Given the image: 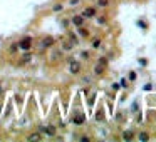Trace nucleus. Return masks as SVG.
<instances>
[{"mask_svg": "<svg viewBox=\"0 0 156 142\" xmlns=\"http://www.w3.org/2000/svg\"><path fill=\"white\" fill-rule=\"evenodd\" d=\"M81 69H82V65H81L79 60H76V59H71V60H69V72H71L72 75H77L79 72H81Z\"/></svg>", "mask_w": 156, "mask_h": 142, "instance_id": "f257e3e1", "label": "nucleus"}, {"mask_svg": "<svg viewBox=\"0 0 156 142\" xmlns=\"http://www.w3.org/2000/svg\"><path fill=\"white\" fill-rule=\"evenodd\" d=\"M98 15V12H96V9L94 7H86L82 12V17L84 19H94V17Z\"/></svg>", "mask_w": 156, "mask_h": 142, "instance_id": "f03ea898", "label": "nucleus"}, {"mask_svg": "<svg viewBox=\"0 0 156 142\" xmlns=\"http://www.w3.org/2000/svg\"><path fill=\"white\" fill-rule=\"evenodd\" d=\"M40 132L42 134H46L47 137H52V136H56V127L54 126H42Z\"/></svg>", "mask_w": 156, "mask_h": 142, "instance_id": "7ed1b4c3", "label": "nucleus"}, {"mask_svg": "<svg viewBox=\"0 0 156 142\" xmlns=\"http://www.w3.org/2000/svg\"><path fill=\"white\" fill-rule=\"evenodd\" d=\"M84 20H86V19L82 17V14H81V15H72V19H71V22H72L74 27H82Z\"/></svg>", "mask_w": 156, "mask_h": 142, "instance_id": "20e7f679", "label": "nucleus"}, {"mask_svg": "<svg viewBox=\"0 0 156 142\" xmlns=\"http://www.w3.org/2000/svg\"><path fill=\"white\" fill-rule=\"evenodd\" d=\"M19 47H20V49H24V50H29V49L32 47V39H29V37H27V39L20 40V42H19Z\"/></svg>", "mask_w": 156, "mask_h": 142, "instance_id": "39448f33", "label": "nucleus"}, {"mask_svg": "<svg viewBox=\"0 0 156 142\" xmlns=\"http://www.w3.org/2000/svg\"><path fill=\"white\" fill-rule=\"evenodd\" d=\"M72 122L76 124V126H82L84 122H86V117H84L82 114H74V117H72Z\"/></svg>", "mask_w": 156, "mask_h": 142, "instance_id": "423d86ee", "label": "nucleus"}, {"mask_svg": "<svg viewBox=\"0 0 156 142\" xmlns=\"http://www.w3.org/2000/svg\"><path fill=\"white\" fill-rule=\"evenodd\" d=\"M54 39H52V37H44V39H42V42H40V45L42 47H52L54 45Z\"/></svg>", "mask_w": 156, "mask_h": 142, "instance_id": "0eeeda50", "label": "nucleus"}, {"mask_svg": "<svg viewBox=\"0 0 156 142\" xmlns=\"http://www.w3.org/2000/svg\"><path fill=\"white\" fill-rule=\"evenodd\" d=\"M27 141L39 142V141H42V134H40V132H34V134H30V136L27 137Z\"/></svg>", "mask_w": 156, "mask_h": 142, "instance_id": "6e6552de", "label": "nucleus"}, {"mask_svg": "<svg viewBox=\"0 0 156 142\" xmlns=\"http://www.w3.org/2000/svg\"><path fill=\"white\" fill-rule=\"evenodd\" d=\"M61 60L62 59V50H54L52 52V57H51V62H56V60Z\"/></svg>", "mask_w": 156, "mask_h": 142, "instance_id": "1a4fd4ad", "label": "nucleus"}, {"mask_svg": "<svg viewBox=\"0 0 156 142\" xmlns=\"http://www.w3.org/2000/svg\"><path fill=\"white\" fill-rule=\"evenodd\" d=\"M104 72H106V67L101 65V64H98V65L94 67V74H96V75H103Z\"/></svg>", "mask_w": 156, "mask_h": 142, "instance_id": "9d476101", "label": "nucleus"}, {"mask_svg": "<svg viewBox=\"0 0 156 142\" xmlns=\"http://www.w3.org/2000/svg\"><path fill=\"white\" fill-rule=\"evenodd\" d=\"M77 32H79V35H81V37H89V32L84 29V25L82 27H77Z\"/></svg>", "mask_w": 156, "mask_h": 142, "instance_id": "9b49d317", "label": "nucleus"}, {"mask_svg": "<svg viewBox=\"0 0 156 142\" xmlns=\"http://www.w3.org/2000/svg\"><path fill=\"white\" fill-rule=\"evenodd\" d=\"M72 47H74V44L71 40H69V42H64V44H62V49H64V50H72Z\"/></svg>", "mask_w": 156, "mask_h": 142, "instance_id": "f8f14e48", "label": "nucleus"}, {"mask_svg": "<svg viewBox=\"0 0 156 142\" xmlns=\"http://www.w3.org/2000/svg\"><path fill=\"white\" fill-rule=\"evenodd\" d=\"M123 139H124V141H131V139H133V132H131V131H126L124 134H123Z\"/></svg>", "mask_w": 156, "mask_h": 142, "instance_id": "ddd939ff", "label": "nucleus"}, {"mask_svg": "<svg viewBox=\"0 0 156 142\" xmlns=\"http://www.w3.org/2000/svg\"><path fill=\"white\" fill-rule=\"evenodd\" d=\"M69 40L72 42L74 45H77V44H79V39H77L76 35H74V34H69Z\"/></svg>", "mask_w": 156, "mask_h": 142, "instance_id": "4468645a", "label": "nucleus"}, {"mask_svg": "<svg viewBox=\"0 0 156 142\" xmlns=\"http://www.w3.org/2000/svg\"><path fill=\"white\" fill-rule=\"evenodd\" d=\"M98 5L99 7H108L109 5V0H98Z\"/></svg>", "mask_w": 156, "mask_h": 142, "instance_id": "2eb2a0df", "label": "nucleus"}, {"mask_svg": "<svg viewBox=\"0 0 156 142\" xmlns=\"http://www.w3.org/2000/svg\"><path fill=\"white\" fill-rule=\"evenodd\" d=\"M89 57H91V55H89L87 50H82V52H81V59H84V60H89Z\"/></svg>", "mask_w": 156, "mask_h": 142, "instance_id": "dca6fc26", "label": "nucleus"}, {"mask_svg": "<svg viewBox=\"0 0 156 142\" xmlns=\"http://www.w3.org/2000/svg\"><path fill=\"white\" fill-rule=\"evenodd\" d=\"M139 141H150V136H148L146 132H141L139 134Z\"/></svg>", "mask_w": 156, "mask_h": 142, "instance_id": "f3484780", "label": "nucleus"}, {"mask_svg": "<svg viewBox=\"0 0 156 142\" xmlns=\"http://www.w3.org/2000/svg\"><path fill=\"white\" fill-rule=\"evenodd\" d=\"M99 45H101V39H94V40H92V47H94V49H98Z\"/></svg>", "mask_w": 156, "mask_h": 142, "instance_id": "a211bd4d", "label": "nucleus"}, {"mask_svg": "<svg viewBox=\"0 0 156 142\" xmlns=\"http://www.w3.org/2000/svg\"><path fill=\"white\" fill-rule=\"evenodd\" d=\"M52 10H54V12H61V10H62V5H61V4H56Z\"/></svg>", "mask_w": 156, "mask_h": 142, "instance_id": "6ab92c4d", "label": "nucleus"}, {"mask_svg": "<svg viewBox=\"0 0 156 142\" xmlns=\"http://www.w3.org/2000/svg\"><path fill=\"white\" fill-rule=\"evenodd\" d=\"M98 64H101V65H104V67H106V65H108V60H106L104 57H101V59H99V62H98Z\"/></svg>", "mask_w": 156, "mask_h": 142, "instance_id": "aec40b11", "label": "nucleus"}, {"mask_svg": "<svg viewBox=\"0 0 156 142\" xmlns=\"http://www.w3.org/2000/svg\"><path fill=\"white\" fill-rule=\"evenodd\" d=\"M77 4H79V0H71V2H69V5L71 7H76Z\"/></svg>", "mask_w": 156, "mask_h": 142, "instance_id": "412c9836", "label": "nucleus"}, {"mask_svg": "<svg viewBox=\"0 0 156 142\" xmlns=\"http://www.w3.org/2000/svg\"><path fill=\"white\" fill-rule=\"evenodd\" d=\"M129 79H131V80H134V79H136V74H134V72H131V74H129Z\"/></svg>", "mask_w": 156, "mask_h": 142, "instance_id": "4be33fe9", "label": "nucleus"}]
</instances>
